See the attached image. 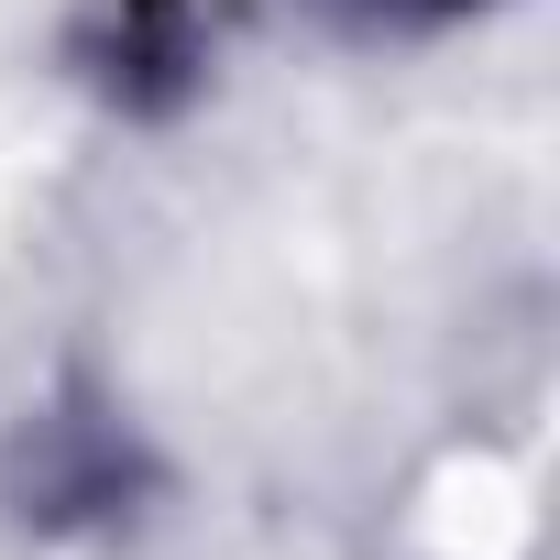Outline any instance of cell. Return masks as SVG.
<instances>
[{
    "label": "cell",
    "mask_w": 560,
    "mask_h": 560,
    "mask_svg": "<svg viewBox=\"0 0 560 560\" xmlns=\"http://www.w3.org/2000/svg\"><path fill=\"white\" fill-rule=\"evenodd\" d=\"M110 56H121V67H110V89H132V100H143L154 78H187V56H198V45H187V12H176V0H121V12H110Z\"/></svg>",
    "instance_id": "6da1fadb"
},
{
    "label": "cell",
    "mask_w": 560,
    "mask_h": 560,
    "mask_svg": "<svg viewBox=\"0 0 560 560\" xmlns=\"http://www.w3.org/2000/svg\"><path fill=\"white\" fill-rule=\"evenodd\" d=\"M341 12H363V23H451L472 0H341Z\"/></svg>",
    "instance_id": "7a4b0ae2"
}]
</instances>
